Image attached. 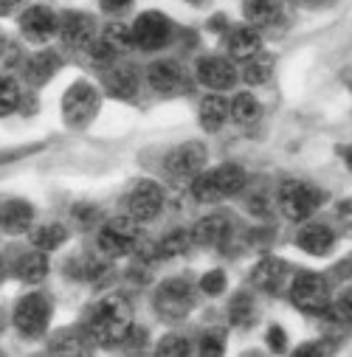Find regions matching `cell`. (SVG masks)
<instances>
[{
    "mask_svg": "<svg viewBox=\"0 0 352 357\" xmlns=\"http://www.w3.org/2000/svg\"><path fill=\"white\" fill-rule=\"evenodd\" d=\"M133 329V307L124 296H105L87 310L85 332L99 346H119Z\"/></svg>",
    "mask_w": 352,
    "mask_h": 357,
    "instance_id": "cell-1",
    "label": "cell"
},
{
    "mask_svg": "<svg viewBox=\"0 0 352 357\" xmlns=\"http://www.w3.org/2000/svg\"><path fill=\"white\" fill-rule=\"evenodd\" d=\"M248 174L237 163H223L214 169H203L192 177V195L200 203H220L226 197H234L245 189Z\"/></svg>",
    "mask_w": 352,
    "mask_h": 357,
    "instance_id": "cell-2",
    "label": "cell"
},
{
    "mask_svg": "<svg viewBox=\"0 0 352 357\" xmlns=\"http://www.w3.org/2000/svg\"><path fill=\"white\" fill-rule=\"evenodd\" d=\"M155 312L161 321L166 324H178L184 318H189V312L195 310V284L184 276H175L158 284L155 290Z\"/></svg>",
    "mask_w": 352,
    "mask_h": 357,
    "instance_id": "cell-3",
    "label": "cell"
},
{
    "mask_svg": "<svg viewBox=\"0 0 352 357\" xmlns=\"http://www.w3.org/2000/svg\"><path fill=\"white\" fill-rule=\"evenodd\" d=\"M99 107H102L99 87L91 84V82H85V79L73 82L65 91V96H62V119L73 130H85L87 124L96 119Z\"/></svg>",
    "mask_w": 352,
    "mask_h": 357,
    "instance_id": "cell-4",
    "label": "cell"
},
{
    "mask_svg": "<svg viewBox=\"0 0 352 357\" xmlns=\"http://www.w3.org/2000/svg\"><path fill=\"white\" fill-rule=\"evenodd\" d=\"M51 312H54V301L51 296L45 293H29L17 301L15 312H12V321H15V329L23 335V337H43L48 324H51Z\"/></svg>",
    "mask_w": 352,
    "mask_h": 357,
    "instance_id": "cell-5",
    "label": "cell"
},
{
    "mask_svg": "<svg viewBox=\"0 0 352 357\" xmlns=\"http://www.w3.org/2000/svg\"><path fill=\"white\" fill-rule=\"evenodd\" d=\"M321 200H324V195H321L316 186L305 183V181H285V183L279 186V192H277L279 211H282L291 222L307 220V217L321 206Z\"/></svg>",
    "mask_w": 352,
    "mask_h": 357,
    "instance_id": "cell-6",
    "label": "cell"
},
{
    "mask_svg": "<svg viewBox=\"0 0 352 357\" xmlns=\"http://www.w3.org/2000/svg\"><path fill=\"white\" fill-rule=\"evenodd\" d=\"M291 301L307 312V315H321L330 310V284L318 273H299L291 282Z\"/></svg>",
    "mask_w": 352,
    "mask_h": 357,
    "instance_id": "cell-7",
    "label": "cell"
},
{
    "mask_svg": "<svg viewBox=\"0 0 352 357\" xmlns=\"http://www.w3.org/2000/svg\"><path fill=\"white\" fill-rule=\"evenodd\" d=\"M206 158L209 149L200 141H186L181 146H175L166 152L163 158V172L172 177V181H192L195 174H200L206 169Z\"/></svg>",
    "mask_w": 352,
    "mask_h": 357,
    "instance_id": "cell-8",
    "label": "cell"
},
{
    "mask_svg": "<svg viewBox=\"0 0 352 357\" xmlns=\"http://www.w3.org/2000/svg\"><path fill=\"white\" fill-rule=\"evenodd\" d=\"M96 245L105 256H127L138 245V222L133 217L108 220L96 236Z\"/></svg>",
    "mask_w": 352,
    "mask_h": 357,
    "instance_id": "cell-9",
    "label": "cell"
},
{
    "mask_svg": "<svg viewBox=\"0 0 352 357\" xmlns=\"http://www.w3.org/2000/svg\"><path fill=\"white\" fill-rule=\"evenodd\" d=\"M172 31H175V26H172V20L166 15H161V12H144L133 23L130 37H133V45H138L141 51H158V48L169 45Z\"/></svg>",
    "mask_w": 352,
    "mask_h": 357,
    "instance_id": "cell-10",
    "label": "cell"
},
{
    "mask_svg": "<svg viewBox=\"0 0 352 357\" xmlns=\"http://www.w3.org/2000/svg\"><path fill=\"white\" fill-rule=\"evenodd\" d=\"M163 208V189L152 181H138L127 195V217L135 222H149Z\"/></svg>",
    "mask_w": 352,
    "mask_h": 357,
    "instance_id": "cell-11",
    "label": "cell"
},
{
    "mask_svg": "<svg viewBox=\"0 0 352 357\" xmlns=\"http://www.w3.org/2000/svg\"><path fill=\"white\" fill-rule=\"evenodd\" d=\"M57 31H59L62 43L73 51H87L96 40V23H94L91 15H85V12H65L59 17Z\"/></svg>",
    "mask_w": 352,
    "mask_h": 357,
    "instance_id": "cell-12",
    "label": "cell"
},
{
    "mask_svg": "<svg viewBox=\"0 0 352 357\" xmlns=\"http://www.w3.org/2000/svg\"><path fill=\"white\" fill-rule=\"evenodd\" d=\"M147 82L155 93L161 96H175L181 93L186 87V76H184V68L172 59H158L147 68Z\"/></svg>",
    "mask_w": 352,
    "mask_h": 357,
    "instance_id": "cell-13",
    "label": "cell"
},
{
    "mask_svg": "<svg viewBox=\"0 0 352 357\" xmlns=\"http://www.w3.org/2000/svg\"><path fill=\"white\" fill-rule=\"evenodd\" d=\"M59 29V17L54 9L48 6H31L20 15V31L26 34V40L31 43H45L57 34Z\"/></svg>",
    "mask_w": 352,
    "mask_h": 357,
    "instance_id": "cell-14",
    "label": "cell"
},
{
    "mask_svg": "<svg viewBox=\"0 0 352 357\" xmlns=\"http://www.w3.org/2000/svg\"><path fill=\"white\" fill-rule=\"evenodd\" d=\"M198 79L212 91H228L237 82V68L223 56H203L198 62Z\"/></svg>",
    "mask_w": 352,
    "mask_h": 357,
    "instance_id": "cell-15",
    "label": "cell"
},
{
    "mask_svg": "<svg viewBox=\"0 0 352 357\" xmlns=\"http://www.w3.org/2000/svg\"><path fill=\"white\" fill-rule=\"evenodd\" d=\"M228 236H231V220L223 214L203 217L192 231V242L203 245V248H223L228 242Z\"/></svg>",
    "mask_w": 352,
    "mask_h": 357,
    "instance_id": "cell-16",
    "label": "cell"
},
{
    "mask_svg": "<svg viewBox=\"0 0 352 357\" xmlns=\"http://www.w3.org/2000/svg\"><path fill=\"white\" fill-rule=\"evenodd\" d=\"M34 222V206L29 200L12 197L0 206V228L6 234H26Z\"/></svg>",
    "mask_w": 352,
    "mask_h": 357,
    "instance_id": "cell-17",
    "label": "cell"
},
{
    "mask_svg": "<svg viewBox=\"0 0 352 357\" xmlns=\"http://www.w3.org/2000/svg\"><path fill=\"white\" fill-rule=\"evenodd\" d=\"M296 245L310 256H327L335 245V234L321 222H310L296 234Z\"/></svg>",
    "mask_w": 352,
    "mask_h": 357,
    "instance_id": "cell-18",
    "label": "cell"
},
{
    "mask_svg": "<svg viewBox=\"0 0 352 357\" xmlns=\"http://www.w3.org/2000/svg\"><path fill=\"white\" fill-rule=\"evenodd\" d=\"M285 279H288V264L282 259H262L251 273L254 287L265 290V293H277L285 284Z\"/></svg>",
    "mask_w": 352,
    "mask_h": 357,
    "instance_id": "cell-19",
    "label": "cell"
},
{
    "mask_svg": "<svg viewBox=\"0 0 352 357\" xmlns=\"http://www.w3.org/2000/svg\"><path fill=\"white\" fill-rule=\"evenodd\" d=\"M245 20L256 26H274L285 15V0H242Z\"/></svg>",
    "mask_w": 352,
    "mask_h": 357,
    "instance_id": "cell-20",
    "label": "cell"
},
{
    "mask_svg": "<svg viewBox=\"0 0 352 357\" xmlns=\"http://www.w3.org/2000/svg\"><path fill=\"white\" fill-rule=\"evenodd\" d=\"M226 48L234 59H248V56L262 51V37L254 26H240V29H231L226 34Z\"/></svg>",
    "mask_w": 352,
    "mask_h": 357,
    "instance_id": "cell-21",
    "label": "cell"
},
{
    "mask_svg": "<svg viewBox=\"0 0 352 357\" xmlns=\"http://www.w3.org/2000/svg\"><path fill=\"white\" fill-rule=\"evenodd\" d=\"M15 276L26 284H40L48 276V256L45 250H29L15 261Z\"/></svg>",
    "mask_w": 352,
    "mask_h": 357,
    "instance_id": "cell-22",
    "label": "cell"
},
{
    "mask_svg": "<svg viewBox=\"0 0 352 357\" xmlns=\"http://www.w3.org/2000/svg\"><path fill=\"white\" fill-rule=\"evenodd\" d=\"M105 84L116 99H133L138 91V76L130 65H116L105 73Z\"/></svg>",
    "mask_w": 352,
    "mask_h": 357,
    "instance_id": "cell-23",
    "label": "cell"
},
{
    "mask_svg": "<svg viewBox=\"0 0 352 357\" xmlns=\"http://www.w3.org/2000/svg\"><path fill=\"white\" fill-rule=\"evenodd\" d=\"M59 65H62V59L57 51H40L26 62V79L31 84H45L59 70Z\"/></svg>",
    "mask_w": 352,
    "mask_h": 357,
    "instance_id": "cell-24",
    "label": "cell"
},
{
    "mask_svg": "<svg viewBox=\"0 0 352 357\" xmlns=\"http://www.w3.org/2000/svg\"><path fill=\"white\" fill-rule=\"evenodd\" d=\"M228 121V102L223 96H206L200 102V127L206 132H217Z\"/></svg>",
    "mask_w": 352,
    "mask_h": 357,
    "instance_id": "cell-25",
    "label": "cell"
},
{
    "mask_svg": "<svg viewBox=\"0 0 352 357\" xmlns=\"http://www.w3.org/2000/svg\"><path fill=\"white\" fill-rule=\"evenodd\" d=\"M228 116H231L237 124L248 127V124H256V121H259L262 105H259L251 93H237V96L231 99V105H228Z\"/></svg>",
    "mask_w": 352,
    "mask_h": 357,
    "instance_id": "cell-26",
    "label": "cell"
},
{
    "mask_svg": "<svg viewBox=\"0 0 352 357\" xmlns=\"http://www.w3.org/2000/svg\"><path fill=\"white\" fill-rule=\"evenodd\" d=\"M91 346H94V340L87 337V332H79V329H73V332L62 329V332H57V337L48 343V349H51V351H59V354H79V351H87Z\"/></svg>",
    "mask_w": 352,
    "mask_h": 357,
    "instance_id": "cell-27",
    "label": "cell"
},
{
    "mask_svg": "<svg viewBox=\"0 0 352 357\" xmlns=\"http://www.w3.org/2000/svg\"><path fill=\"white\" fill-rule=\"evenodd\" d=\"M271 73H274V59L268 54L259 51V54L242 59V79L248 84H265L271 79Z\"/></svg>",
    "mask_w": 352,
    "mask_h": 357,
    "instance_id": "cell-28",
    "label": "cell"
},
{
    "mask_svg": "<svg viewBox=\"0 0 352 357\" xmlns=\"http://www.w3.org/2000/svg\"><path fill=\"white\" fill-rule=\"evenodd\" d=\"M68 239V228L59 225V222H48V225H40L34 234H31V242L37 250H57L59 245H65Z\"/></svg>",
    "mask_w": 352,
    "mask_h": 357,
    "instance_id": "cell-29",
    "label": "cell"
},
{
    "mask_svg": "<svg viewBox=\"0 0 352 357\" xmlns=\"http://www.w3.org/2000/svg\"><path fill=\"white\" fill-rule=\"evenodd\" d=\"M228 318L234 326H251L256 321V304L251 298V293H237L228 304Z\"/></svg>",
    "mask_w": 352,
    "mask_h": 357,
    "instance_id": "cell-30",
    "label": "cell"
},
{
    "mask_svg": "<svg viewBox=\"0 0 352 357\" xmlns=\"http://www.w3.org/2000/svg\"><path fill=\"white\" fill-rule=\"evenodd\" d=\"M192 248V231H172L169 236L161 239L158 245V256L163 259H172V256H181Z\"/></svg>",
    "mask_w": 352,
    "mask_h": 357,
    "instance_id": "cell-31",
    "label": "cell"
},
{
    "mask_svg": "<svg viewBox=\"0 0 352 357\" xmlns=\"http://www.w3.org/2000/svg\"><path fill=\"white\" fill-rule=\"evenodd\" d=\"M20 105V87L12 76L0 73V116H12Z\"/></svg>",
    "mask_w": 352,
    "mask_h": 357,
    "instance_id": "cell-32",
    "label": "cell"
},
{
    "mask_svg": "<svg viewBox=\"0 0 352 357\" xmlns=\"http://www.w3.org/2000/svg\"><path fill=\"white\" fill-rule=\"evenodd\" d=\"M99 271H102V264L94 256H79V259L68 261V273L73 279H94Z\"/></svg>",
    "mask_w": 352,
    "mask_h": 357,
    "instance_id": "cell-33",
    "label": "cell"
},
{
    "mask_svg": "<svg viewBox=\"0 0 352 357\" xmlns=\"http://www.w3.org/2000/svg\"><path fill=\"white\" fill-rule=\"evenodd\" d=\"M17 62H20V48L9 37H0V73H9Z\"/></svg>",
    "mask_w": 352,
    "mask_h": 357,
    "instance_id": "cell-34",
    "label": "cell"
},
{
    "mask_svg": "<svg viewBox=\"0 0 352 357\" xmlns=\"http://www.w3.org/2000/svg\"><path fill=\"white\" fill-rule=\"evenodd\" d=\"M189 351V340L184 335H166L158 343V354H186Z\"/></svg>",
    "mask_w": 352,
    "mask_h": 357,
    "instance_id": "cell-35",
    "label": "cell"
},
{
    "mask_svg": "<svg viewBox=\"0 0 352 357\" xmlns=\"http://www.w3.org/2000/svg\"><path fill=\"white\" fill-rule=\"evenodd\" d=\"M200 290H203L206 296H220V293L226 290V273H223V271L206 273V276L200 279Z\"/></svg>",
    "mask_w": 352,
    "mask_h": 357,
    "instance_id": "cell-36",
    "label": "cell"
},
{
    "mask_svg": "<svg viewBox=\"0 0 352 357\" xmlns=\"http://www.w3.org/2000/svg\"><path fill=\"white\" fill-rule=\"evenodd\" d=\"M268 343H271L274 351H285V346H288L285 329H282V326H271V329H268Z\"/></svg>",
    "mask_w": 352,
    "mask_h": 357,
    "instance_id": "cell-37",
    "label": "cell"
},
{
    "mask_svg": "<svg viewBox=\"0 0 352 357\" xmlns=\"http://www.w3.org/2000/svg\"><path fill=\"white\" fill-rule=\"evenodd\" d=\"M130 3H133V0H99L102 12H108V15H119V12H124Z\"/></svg>",
    "mask_w": 352,
    "mask_h": 357,
    "instance_id": "cell-38",
    "label": "cell"
},
{
    "mask_svg": "<svg viewBox=\"0 0 352 357\" xmlns=\"http://www.w3.org/2000/svg\"><path fill=\"white\" fill-rule=\"evenodd\" d=\"M220 351H223V346L217 337H203V354H220Z\"/></svg>",
    "mask_w": 352,
    "mask_h": 357,
    "instance_id": "cell-39",
    "label": "cell"
},
{
    "mask_svg": "<svg viewBox=\"0 0 352 357\" xmlns=\"http://www.w3.org/2000/svg\"><path fill=\"white\" fill-rule=\"evenodd\" d=\"M20 0H0V9H12V6H17Z\"/></svg>",
    "mask_w": 352,
    "mask_h": 357,
    "instance_id": "cell-40",
    "label": "cell"
},
{
    "mask_svg": "<svg viewBox=\"0 0 352 357\" xmlns=\"http://www.w3.org/2000/svg\"><path fill=\"white\" fill-rule=\"evenodd\" d=\"M3 273H6V271H3V261H0V282H3Z\"/></svg>",
    "mask_w": 352,
    "mask_h": 357,
    "instance_id": "cell-41",
    "label": "cell"
},
{
    "mask_svg": "<svg viewBox=\"0 0 352 357\" xmlns=\"http://www.w3.org/2000/svg\"><path fill=\"white\" fill-rule=\"evenodd\" d=\"M0 324H3V321H0Z\"/></svg>",
    "mask_w": 352,
    "mask_h": 357,
    "instance_id": "cell-42",
    "label": "cell"
}]
</instances>
